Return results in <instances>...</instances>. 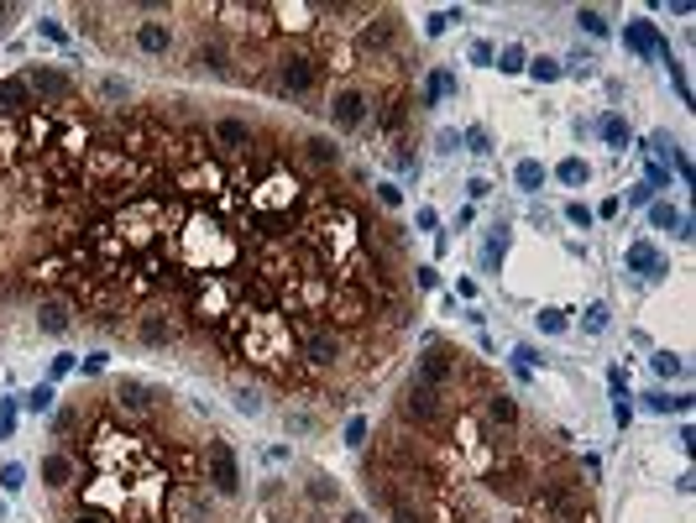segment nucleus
I'll use <instances>...</instances> for the list:
<instances>
[{
	"instance_id": "36",
	"label": "nucleus",
	"mask_w": 696,
	"mask_h": 523,
	"mask_svg": "<svg viewBox=\"0 0 696 523\" xmlns=\"http://www.w3.org/2000/svg\"><path fill=\"white\" fill-rule=\"evenodd\" d=\"M74 523H110L106 513H95V508H85V513H74Z\"/></svg>"
},
{
	"instance_id": "27",
	"label": "nucleus",
	"mask_w": 696,
	"mask_h": 523,
	"mask_svg": "<svg viewBox=\"0 0 696 523\" xmlns=\"http://www.w3.org/2000/svg\"><path fill=\"white\" fill-rule=\"evenodd\" d=\"M654 226H681V215L671 205H654Z\"/></svg>"
},
{
	"instance_id": "32",
	"label": "nucleus",
	"mask_w": 696,
	"mask_h": 523,
	"mask_svg": "<svg viewBox=\"0 0 696 523\" xmlns=\"http://www.w3.org/2000/svg\"><path fill=\"white\" fill-rule=\"evenodd\" d=\"M555 74H560V68H555L550 58H534V79H555Z\"/></svg>"
},
{
	"instance_id": "20",
	"label": "nucleus",
	"mask_w": 696,
	"mask_h": 523,
	"mask_svg": "<svg viewBox=\"0 0 696 523\" xmlns=\"http://www.w3.org/2000/svg\"><path fill=\"white\" fill-rule=\"evenodd\" d=\"M116 403H121L126 414H152V397H147V387H136V382H121V387H116Z\"/></svg>"
},
{
	"instance_id": "22",
	"label": "nucleus",
	"mask_w": 696,
	"mask_h": 523,
	"mask_svg": "<svg viewBox=\"0 0 696 523\" xmlns=\"http://www.w3.org/2000/svg\"><path fill=\"white\" fill-rule=\"evenodd\" d=\"M629 267H644L650 277H660V272H665V262L654 256V246H644V241H639V246H629Z\"/></svg>"
},
{
	"instance_id": "13",
	"label": "nucleus",
	"mask_w": 696,
	"mask_h": 523,
	"mask_svg": "<svg viewBox=\"0 0 696 523\" xmlns=\"http://www.w3.org/2000/svg\"><path fill=\"white\" fill-rule=\"evenodd\" d=\"M492 492L508 502H529L534 498V471H529L524 460H513V466H498L492 471Z\"/></svg>"
},
{
	"instance_id": "18",
	"label": "nucleus",
	"mask_w": 696,
	"mask_h": 523,
	"mask_svg": "<svg viewBox=\"0 0 696 523\" xmlns=\"http://www.w3.org/2000/svg\"><path fill=\"white\" fill-rule=\"evenodd\" d=\"M304 157L330 173V167H340V146L330 142V136H309V142H304Z\"/></svg>"
},
{
	"instance_id": "34",
	"label": "nucleus",
	"mask_w": 696,
	"mask_h": 523,
	"mask_svg": "<svg viewBox=\"0 0 696 523\" xmlns=\"http://www.w3.org/2000/svg\"><path fill=\"white\" fill-rule=\"evenodd\" d=\"M236 408H247V414H257L262 403H257V393H247V387H241V393H236Z\"/></svg>"
},
{
	"instance_id": "33",
	"label": "nucleus",
	"mask_w": 696,
	"mask_h": 523,
	"mask_svg": "<svg viewBox=\"0 0 696 523\" xmlns=\"http://www.w3.org/2000/svg\"><path fill=\"white\" fill-rule=\"evenodd\" d=\"M503 68H508V74H513V68H524V53H519V47H503Z\"/></svg>"
},
{
	"instance_id": "38",
	"label": "nucleus",
	"mask_w": 696,
	"mask_h": 523,
	"mask_svg": "<svg viewBox=\"0 0 696 523\" xmlns=\"http://www.w3.org/2000/svg\"><path fill=\"white\" fill-rule=\"evenodd\" d=\"M5 16H11V5H0V21H5Z\"/></svg>"
},
{
	"instance_id": "10",
	"label": "nucleus",
	"mask_w": 696,
	"mask_h": 523,
	"mask_svg": "<svg viewBox=\"0 0 696 523\" xmlns=\"http://www.w3.org/2000/svg\"><path fill=\"white\" fill-rule=\"evenodd\" d=\"M22 79H26V89H32V100H37V105H43V100L47 105H64L68 95H74V79L58 74V68H43V63H32Z\"/></svg>"
},
{
	"instance_id": "15",
	"label": "nucleus",
	"mask_w": 696,
	"mask_h": 523,
	"mask_svg": "<svg viewBox=\"0 0 696 523\" xmlns=\"http://www.w3.org/2000/svg\"><path fill=\"white\" fill-rule=\"evenodd\" d=\"M131 47H136L142 58H168L173 53V26L168 21H136V26H131Z\"/></svg>"
},
{
	"instance_id": "2",
	"label": "nucleus",
	"mask_w": 696,
	"mask_h": 523,
	"mask_svg": "<svg viewBox=\"0 0 696 523\" xmlns=\"http://www.w3.org/2000/svg\"><path fill=\"white\" fill-rule=\"evenodd\" d=\"M372 309H378V298H372V288L367 283H357V277H346V283H336L330 288V298H325V325H336V330H357V325H367L372 319Z\"/></svg>"
},
{
	"instance_id": "5",
	"label": "nucleus",
	"mask_w": 696,
	"mask_h": 523,
	"mask_svg": "<svg viewBox=\"0 0 696 523\" xmlns=\"http://www.w3.org/2000/svg\"><path fill=\"white\" fill-rule=\"evenodd\" d=\"M414 382L435 387V393H450V382H461V356L450 351L445 340L424 346V356H419V377H414Z\"/></svg>"
},
{
	"instance_id": "9",
	"label": "nucleus",
	"mask_w": 696,
	"mask_h": 523,
	"mask_svg": "<svg viewBox=\"0 0 696 523\" xmlns=\"http://www.w3.org/2000/svg\"><path fill=\"white\" fill-rule=\"evenodd\" d=\"M252 142H257V131H252V121H241V116H220V121L210 126V146L220 157H241Z\"/></svg>"
},
{
	"instance_id": "28",
	"label": "nucleus",
	"mask_w": 696,
	"mask_h": 523,
	"mask_svg": "<svg viewBox=\"0 0 696 523\" xmlns=\"http://www.w3.org/2000/svg\"><path fill=\"white\" fill-rule=\"evenodd\" d=\"M602 325H608V309H602V304H591V309H587V330H602Z\"/></svg>"
},
{
	"instance_id": "25",
	"label": "nucleus",
	"mask_w": 696,
	"mask_h": 523,
	"mask_svg": "<svg viewBox=\"0 0 696 523\" xmlns=\"http://www.w3.org/2000/svg\"><path fill=\"white\" fill-rule=\"evenodd\" d=\"M309 498H315V502H330V498H336V487H330L325 477H315V481H309Z\"/></svg>"
},
{
	"instance_id": "12",
	"label": "nucleus",
	"mask_w": 696,
	"mask_h": 523,
	"mask_svg": "<svg viewBox=\"0 0 696 523\" xmlns=\"http://www.w3.org/2000/svg\"><path fill=\"white\" fill-rule=\"evenodd\" d=\"M210 487L220 498H236L241 492V471H236V456L226 439H210Z\"/></svg>"
},
{
	"instance_id": "6",
	"label": "nucleus",
	"mask_w": 696,
	"mask_h": 523,
	"mask_svg": "<svg viewBox=\"0 0 696 523\" xmlns=\"http://www.w3.org/2000/svg\"><path fill=\"white\" fill-rule=\"evenodd\" d=\"M325 110H330V121L340 126V131H357L361 121H367V110H372V95H367V84H336V89H330V105H325Z\"/></svg>"
},
{
	"instance_id": "30",
	"label": "nucleus",
	"mask_w": 696,
	"mask_h": 523,
	"mask_svg": "<svg viewBox=\"0 0 696 523\" xmlns=\"http://www.w3.org/2000/svg\"><path fill=\"white\" fill-rule=\"evenodd\" d=\"M602 136H608V142H623V121H618V116H608V121H602Z\"/></svg>"
},
{
	"instance_id": "19",
	"label": "nucleus",
	"mask_w": 696,
	"mask_h": 523,
	"mask_svg": "<svg viewBox=\"0 0 696 523\" xmlns=\"http://www.w3.org/2000/svg\"><path fill=\"white\" fill-rule=\"evenodd\" d=\"M487 418H492L498 429H513V424H519V403H513L508 393H492L487 397Z\"/></svg>"
},
{
	"instance_id": "8",
	"label": "nucleus",
	"mask_w": 696,
	"mask_h": 523,
	"mask_svg": "<svg viewBox=\"0 0 696 523\" xmlns=\"http://www.w3.org/2000/svg\"><path fill=\"white\" fill-rule=\"evenodd\" d=\"M231 63H236V53H231V42H226V32L205 37L189 53V68H194V74H215V79H231Z\"/></svg>"
},
{
	"instance_id": "29",
	"label": "nucleus",
	"mask_w": 696,
	"mask_h": 523,
	"mask_svg": "<svg viewBox=\"0 0 696 523\" xmlns=\"http://www.w3.org/2000/svg\"><path fill=\"white\" fill-rule=\"evenodd\" d=\"M79 429V408H68V414H58V435H74Z\"/></svg>"
},
{
	"instance_id": "17",
	"label": "nucleus",
	"mask_w": 696,
	"mask_h": 523,
	"mask_svg": "<svg viewBox=\"0 0 696 523\" xmlns=\"http://www.w3.org/2000/svg\"><path fill=\"white\" fill-rule=\"evenodd\" d=\"M74 471H79V466H74V456H68V450H53V456H43V481H47V487H58V492L74 481Z\"/></svg>"
},
{
	"instance_id": "7",
	"label": "nucleus",
	"mask_w": 696,
	"mask_h": 523,
	"mask_svg": "<svg viewBox=\"0 0 696 523\" xmlns=\"http://www.w3.org/2000/svg\"><path fill=\"white\" fill-rule=\"evenodd\" d=\"M393 37H398V11H367V21L357 32V53L361 58H382L393 47Z\"/></svg>"
},
{
	"instance_id": "37",
	"label": "nucleus",
	"mask_w": 696,
	"mask_h": 523,
	"mask_svg": "<svg viewBox=\"0 0 696 523\" xmlns=\"http://www.w3.org/2000/svg\"><path fill=\"white\" fill-rule=\"evenodd\" d=\"M346 523H367V518H361V513H346Z\"/></svg>"
},
{
	"instance_id": "21",
	"label": "nucleus",
	"mask_w": 696,
	"mask_h": 523,
	"mask_svg": "<svg viewBox=\"0 0 696 523\" xmlns=\"http://www.w3.org/2000/svg\"><path fill=\"white\" fill-rule=\"evenodd\" d=\"M403 121H409V100H403V95L382 100V110H378V126H382V131H403Z\"/></svg>"
},
{
	"instance_id": "16",
	"label": "nucleus",
	"mask_w": 696,
	"mask_h": 523,
	"mask_svg": "<svg viewBox=\"0 0 696 523\" xmlns=\"http://www.w3.org/2000/svg\"><path fill=\"white\" fill-rule=\"evenodd\" d=\"M32 110H37V100H32L22 74L16 79H0V121H32Z\"/></svg>"
},
{
	"instance_id": "1",
	"label": "nucleus",
	"mask_w": 696,
	"mask_h": 523,
	"mask_svg": "<svg viewBox=\"0 0 696 523\" xmlns=\"http://www.w3.org/2000/svg\"><path fill=\"white\" fill-rule=\"evenodd\" d=\"M398 414L419 429V435H440L445 424H450V403H445V393H435V387H424V382H409L398 393Z\"/></svg>"
},
{
	"instance_id": "4",
	"label": "nucleus",
	"mask_w": 696,
	"mask_h": 523,
	"mask_svg": "<svg viewBox=\"0 0 696 523\" xmlns=\"http://www.w3.org/2000/svg\"><path fill=\"white\" fill-rule=\"evenodd\" d=\"M319 84V58L315 53H283L273 63V89L277 95H315Z\"/></svg>"
},
{
	"instance_id": "24",
	"label": "nucleus",
	"mask_w": 696,
	"mask_h": 523,
	"mask_svg": "<svg viewBox=\"0 0 696 523\" xmlns=\"http://www.w3.org/2000/svg\"><path fill=\"white\" fill-rule=\"evenodd\" d=\"M560 178H566V184H581V178H587V163H576V157L560 163Z\"/></svg>"
},
{
	"instance_id": "31",
	"label": "nucleus",
	"mask_w": 696,
	"mask_h": 523,
	"mask_svg": "<svg viewBox=\"0 0 696 523\" xmlns=\"http://www.w3.org/2000/svg\"><path fill=\"white\" fill-rule=\"evenodd\" d=\"M654 367H660V372H681V356H671V351H660V356H654Z\"/></svg>"
},
{
	"instance_id": "11",
	"label": "nucleus",
	"mask_w": 696,
	"mask_h": 523,
	"mask_svg": "<svg viewBox=\"0 0 696 523\" xmlns=\"http://www.w3.org/2000/svg\"><path fill=\"white\" fill-rule=\"evenodd\" d=\"M136 335H142V346H173L178 340V319L163 304H147V309L136 314Z\"/></svg>"
},
{
	"instance_id": "14",
	"label": "nucleus",
	"mask_w": 696,
	"mask_h": 523,
	"mask_svg": "<svg viewBox=\"0 0 696 523\" xmlns=\"http://www.w3.org/2000/svg\"><path fill=\"white\" fill-rule=\"evenodd\" d=\"M74 314H79L74 293H47L43 304H37V325H43V335H64L74 325Z\"/></svg>"
},
{
	"instance_id": "35",
	"label": "nucleus",
	"mask_w": 696,
	"mask_h": 523,
	"mask_svg": "<svg viewBox=\"0 0 696 523\" xmlns=\"http://www.w3.org/2000/svg\"><path fill=\"white\" fill-rule=\"evenodd\" d=\"M560 325H566V319H560L555 309H545V314H540V330H560Z\"/></svg>"
},
{
	"instance_id": "3",
	"label": "nucleus",
	"mask_w": 696,
	"mask_h": 523,
	"mask_svg": "<svg viewBox=\"0 0 696 523\" xmlns=\"http://www.w3.org/2000/svg\"><path fill=\"white\" fill-rule=\"evenodd\" d=\"M298 356H304L309 367H340V356H346V335H340L336 325L309 319V325H298Z\"/></svg>"
},
{
	"instance_id": "23",
	"label": "nucleus",
	"mask_w": 696,
	"mask_h": 523,
	"mask_svg": "<svg viewBox=\"0 0 696 523\" xmlns=\"http://www.w3.org/2000/svg\"><path fill=\"white\" fill-rule=\"evenodd\" d=\"M581 26H587V32H597V37H602V32H608V21H602V11H581Z\"/></svg>"
},
{
	"instance_id": "26",
	"label": "nucleus",
	"mask_w": 696,
	"mask_h": 523,
	"mask_svg": "<svg viewBox=\"0 0 696 523\" xmlns=\"http://www.w3.org/2000/svg\"><path fill=\"white\" fill-rule=\"evenodd\" d=\"M540 178H545V167H540V163H524V167H519V184H529V188H534Z\"/></svg>"
}]
</instances>
